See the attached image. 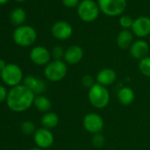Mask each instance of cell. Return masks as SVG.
<instances>
[{"label": "cell", "instance_id": "cell-1", "mask_svg": "<svg viewBox=\"0 0 150 150\" xmlns=\"http://www.w3.org/2000/svg\"><path fill=\"white\" fill-rule=\"evenodd\" d=\"M35 98V95L25 85L21 84L8 91L6 104L14 112H24L34 104Z\"/></svg>", "mask_w": 150, "mask_h": 150}, {"label": "cell", "instance_id": "cell-2", "mask_svg": "<svg viewBox=\"0 0 150 150\" xmlns=\"http://www.w3.org/2000/svg\"><path fill=\"white\" fill-rule=\"evenodd\" d=\"M14 42L21 47H29L35 43L37 38L35 29L28 25L17 27L13 34Z\"/></svg>", "mask_w": 150, "mask_h": 150}, {"label": "cell", "instance_id": "cell-3", "mask_svg": "<svg viewBox=\"0 0 150 150\" xmlns=\"http://www.w3.org/2000/svg\"><path fill=\"white\" fill-rule=\"evenodd\" d=\"M110 93L106 87L96 83L88 90V100L93 107L96 109H104L110 103Z\"/></svg>", "mask_w": 150, "mask_h": 150}, {"label": "cell", "instance_id": "cell-4", "mask_svg": "<svg viewBox=\"0 0 150 150\" xmlns=\"http://www.w3.org/2000/svg\"><path fill=\"white\" fill-rule=\"evenodd\" d=\"M0 78L6 86L12 88L21 85L24 80L23 71L16 64H7L5 69L0 71Z\"/></svg>", "mask_w": 150, "mask_h": 150}, {"label": "cell", "instance_id": "cell-5", "mask_svg": "<svg viewBox=\"0 0 150 150\" xmlns=\"http://www.w3.org/2000/svg\"><path fill=\"white\" fill-rule=\"evenodd\" d=\"M98 4L94 0H82L77 7V13L79 18L84 22L95 21L100 13Z\"/></svg>", "mask_w": 150, "mask_h": 150}, {"label": "cell", "instance_id": "cell-6", "mask_svg": "<svg viewBox=\"0 0 150 150\" xmlns=\"http://www.w3.org/2000/svg\"><path fill=\"white\" fill-rule=\"evenodd\" d=\"M67 73V65L62 60H53L44 68V76L51 82H58L64 79Z\"/></svg>", "mask_w": 150, "mask_h": 150}, {"label": "cell", "instance_id": "cell-7", "mask_svg": "<svg viewBox=\"0 0 150 150\" xmlns=\"http://www.w3.org/2000/svg\"><path fill=\"white\" fill-rule=\"evenodd\" d=\"M97 4L103 14L114 17L124 13L126 7V0H98Z\"/></svg>", "mask_w": 150, "mask_h": 150}, {"label": "cell", "instance_id": "cell-8", "mask_svg": "<svg viewBox=\"0 0 150 150\" xmlns=\"http://www.w3.org/2000/svg\"><path fill=\"white\" fill-rule=\"evenodd\" d=\"M83 126L90 133H100L104 126L103 117L97 113H88L83 118Z\"/></svg>", "mask_w": 150, "mask_h": 150}, {"label": "cell", "instance_id": "cell-9", "mask_svg": "<svg viewBox=\"0 0 150 150\" xmlns=\"http://www.w3.org/2000/svg\"><path fill=\"white\" fill-rule=\"evenodd\" d=\"M29 57L35 64L38 66H46L50 62L51 53L43 46H36L30 50Z\"/></svg>", "mask_w": 150, "mask_h": 150}, {"label": "cell", "instance_id": "cell-10", "mask_svg": "<svg viewBox=\"0 0 150 150\" xmlns=\"http://www.w3.org/2000/svg\"><path fill=\"white\" fill-rule=\"evenodd\" d=\"M34 140L37 147L46 149L50 147L54 143V135L49 129L44 127L39 128L34 133Z\"/></svg>", "mask_w": 150, "mask_h": 150}, {"label": "cell", "instance_id": "cell-11", "mask_svg": "<svg viewBox=\"0 0 150 150\" xmlns=\"http://www.w3.org/2000/svg\"><path fill=\"white\" fill-rule=\"evenodd\" d=\"M131 29L132 34L137 37H146L150 35V18L146 16H141L133 20Z\"/></svg>", "mask_w": 150, "mask_h": 150}, {"label": "cell", "instance_id": "cell-12", "mask_svg": "<svg viewBox=\"0 0 150 150\" xmlns=\"http://www.w3.org/2000/svg\"><path fill=\"white\" fill-rule=\"evenodd\" d=\"M72 27L71 25L64 21H60L56 22L51 28L52 35L60 41H64L69 39L72 35Z\"/></svg>", "mask_w": 150, "mask_h": 150}, {"label": "cell", "instance_id": "cell-13", "mask_svg": "<svg viewBox=\"0 0 150 150\" xmlns=\"http://www.w3.org/2000/svg\"><path fill=\"white\" fill-rule=\"evenodd\" d=\"M23 85L28 88L35 96L42 95L46 91L47 88L46 83L42 80L36 78L35 76H33V75H28V76L24 78Z\"/></svg>", "mask_w": 150, "mask_h": 150}, {"label": "cell", "instance_id": "cell-14", "mask_svg": "<svg viewBox=\"0 0 150 150\" xmlns=\"http://www.w3.org/2000/svg\"><path fill=\"white\" fill-rule=\"evenodd\" d=\"M148 52L149 45L144 40H137L133 42V43L130 47V54L135 59L141 60L142 58L147 57Z\"/></svg>", "mask_w": 150, "mask_h": 150}, {"label": "cell", "instance_id": "cell-15", "mask_svg": "<svg viewBox=\"0 0 150 150\" xmlns=\"http://www.w3.org/2000/svg\"><path fill=\"white\" fill-rule=\"evenodd\" d=\"M83 50L78 45L70 46L65 51L64 59L68 64H77L80 63L83 57Z\"/></svg>", "mask_w": 150, "mask_h": 150}, {"label": "cell", "instance_id": "cell-16", "mask_svg": "<svg viewBox=\"0 0 150 150\" xmlns=\"http://www.w3.org/2000/svg\"><path fill=\"white\" fill-rule=\"evenodd\" d=\"M96 82L102 86L108 87L114 83L117 79L116 71L110 68H104L98 71L96 74Z\"/></svg>", "mask_w": 150, "mask_h": 150}, {"label": "cell", "instance_id": "cell-17", "mask_svg": "<svg viewBox=\"0 0 150 150\" xmlns=\"http://www.w3.org/2000/svg\"><path fill=\"white\" fill-rule=\"evenodd\" d=\"M133 43V34L128 29L121 30L117 37V44L119 49L126 50Z\"/></svg>", "mask_w": 150, "mask_h": 150}, {"label": "cell", "instance_id": "cell-18", "mask_svg": "<svg viewBox=\"0 0 150 150\" xmlns=\"http://www.w3.org/2000/svg\"><path fill=\"white\" fill-rule=\"evenodd\" d=\"M135 98V95L133 90L131 88L124 87L117 93V100L118 102L125 106L130 105L133 103Z\"/></svg>", "mask_w": 150, "mask_h": 150}, {"label": "cell", "instance_id": "cell-19", "mask_svg": "<svg viewBox=\"0 0 150 150\" xmlns=\"http://www.w3.org/2000/svg\"><path fill=\"white\" fill-rule=\"evenodd\" d=\"M41 123L44 128L51 130L57 126L59 123V117L57 114L54 112H47L42 117Z\"/></svg>", "mask_w": 150, "mask_h": 150}, {"label": "cell", "instance_id": "cell-20", "mask_svg": "<svg viewBox=\"0 0 150 150\" xmlns=\"http://www.w3.org/2000/svg\"><path fill=\"white\" fill-rule=\"evenodd\" d=\"M34 105L36 108V110H38L39 111L47 113L51 108V102L47 96L43 95H39V96H35Z\"/></svg>", "mask_w": 150, "mask_h": 150}, {"label": "cell", "instance_id": "cell-21", "mask_svg": "<svg viewBox=\"0 0 150 150\" xmlns=\"http://www.w3.org/2000/svg\"><path fill=\"white\" fill-rule=\"evenodd\" d=\"M26 17H27L26 12L21 7H16V8H14L11 12V14H10L11 22L13 25L17 26V27L22 26V24L26 21Z\"/></svg>", "mask_w": 150, "mask_h": 150}, {"label": "cell", "instance_id": "cell-22", "mask_svg": "<svg viewBox=\"0 0 150 150\" xmlns=\"http://www.w3.org/2000/svg\"><path fill=\"white\" fill-rule=\"evenodd\" d=\"M139 70L144 76L150 78V57H146L139 60Z\"/></svg>", "mask_w": 150, "mask_h": 150}, {"label": "cell", "instance_id": "cell-23", "mask_svg": "<svg viewBox=\"0 0 150 150\" xmlns=\"http://www.w3.org/2000/svg\"><path fill=\"white\" fill-rule=\"evenodd\" d=\"M21 129L22 132L26 135L34 134L36 131L35 124L31 121H24L21 125Z\"/></svg>", "mask_w": 150, "mask_h": 150}, {"label": "cell", "instance_id": "cell-24", "mask_svg": "<svg viewBox=\"0 0 150 150\" xmlns=\"http://www.w3.org/2000/svg\"><path fill=\"white\" fill-rule=\"evenodd\" d=\"M91 141H92V144H93V146L95 147L100 148V147H102L104 145V143H105V138L101 133H96V134L93 135Z\"/></svg>", "mask_w": 150, "mask_h": 150}, {"label": "cell", "instance_id": "cell-25", "mask_svg": "<svg viewBox=\"0 0 150 150\" xmlns=\"http://www.w3.org/2000/svg\"><path fill=\"white\" fill-rule=\"evenodd\" d=\"M132 23H133V20L130 16H128V15H123L119 19V25L124 29L132 28Z\"/></svg>", "mask_w": 150, "mask_h": 150}, {"label": "cell", "instance_id": "cell-26", "mask_svg": "<svg viewBox=\"0 0 150 150\" xmlns=\"http://www.w3.org/2000/svg\"><path fill=\"white\" fill-rule=\"evenodd\" d=\"M64 50L61 46H55L51 50V57L54 58V60H61L64 58Z\"/></svg>", "mask_w": 150, "mask_h": 150}, {"label": "cell", "instance_id": "cell-27", "mask_svg": "<svg viewBox=\"0 0 150 150\" xmlns=\"http://www.w3.org/2000/svg\"><path fill=\"white\" fill-rule=\"evenodd\" d=\"M81 84L85 88H91L96 83H95L94 78L92 76H90V75H84V76L81 78Z\"/></svg>", "mask_w": 150, "mask_h": 150}, {"label": "cell", "instance_id": "cell-28", "mask_svg": "<svg viewBox=\"0 0 150 150\" xmlns=\"http://www.w3.org/2000/svg\"><path fill=\"white\" fill-rule=\"evenodd\" d=\"M62 3L65 7L74 8V7H78L80 4V0H62Z\"/></svg>", "mask_w": 150, "mask_h": 150}, {"label": "cell", "instance_id": "cell-29", "mask_svg": "<svg viewBox=\"0 0 150 150\" xmlns=\"http://www.w3.org/2000/svg\"><path fill=\"white\" fill-rule=\"evenodd\" d=\"M8 96V91L5 86L0 85V103H3L4 101H6Z\"/></svg>", "mask_w": 150, "mask_h": 150}, {"label": "cell", "instance_id": "cell-30", "mask_svg": "<svg viewBox=\"0 0 150 150\" xmlns=\"http://www.w3.org/2000/svg\"><path fill=\"white\" fill-rule=\"evenodd\" d=\"M6 64H7L6 63V61L4 59H0V71H3L5 69V67L6 66Z\"/></svg>", "mask_w": 150, "mask_h": 150}, {"label": "cell", "instance_id": "cell-31", "mask_svg": "<svg viewBox=\"0 0 150 150\" xmlns=\"http://www.w3.org/2000/svg\"><path fill=\"white\" fill-rule=\"evenodd\" d=\"M9 1H10V0H0V5H6Z\"/></svg>", "mask_w": 150, "mask_h": 150}, {"label": "cell", "instance_id": "cell-32", "mask_svg": "<svg viewBox=\"0 0 150 150\" xmlns=\"http://www.w3.org/2000/svg\"><path fill=\"white\" fill-rule=\"evenodd\" d=\"M29 150H44V149H42V148H39V147H34V148H31Z\"/></svg>", "mask_w": 150, "mask_h": 150}, {"label": "cell", "instance_id": "cell-33", "mask_svg": "<svg viewBox=\"0 0 150 150\" xmlns=\"http://www.w3.org/2000/svg\"><path fill=\"white\" fill-rule=\"evenodd\" d=\"M15 1H17V2H20V3H21V2H24V1H26V0H15Z\"/></svg>", "mask_w": 150, "mask_h": 150}]
</instances>
